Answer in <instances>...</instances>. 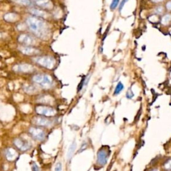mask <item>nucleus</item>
<instances>
[{"mask_svg":"<svg viewBox=\"0 0 171 171\" xmlns=\"http://www.w3.org/2000/svg\"><path fill=\"white\" fill-rule=\"evenodd\" d=\"M29 28L40 38L48 40L50 37V29L46 23L36 17H29L26 20Z\"/></svg>","mask_w":171,"mask_h":171,"instance_id":"f257e3e1","label":"nucleus"},{"mask_svg":"<svg viewBox=\"0 0 171 171\" xmlns=\"http://www.w3.org/2000/svg\"><path fill=\"white\" fill-rule=\"evenodd\" d=\"M33 81L41 88L48 89L53 84V80L50 76L46 74H36L32 78Z\"/></svg>","mask_w":171,"mask_h":171,"instance_id":"f03ea898","label":"nucleus"},{"mask_svg":"<svg viewBox=\"0 0 171 171\" xmlns=\"http://www.w3.org/2000/svg\"><path fill=\"white\" fill-rule=\"evenodd\" d=\"M35 62L39 65L48 69H52L56 64V61L54 58L50 56H41L37 57L33 59Z\"/></svg>","mask_w":171,"mask_h":171,"instance_id":"7ed1b4c3","label":"nucleus"},{"mask_svg":"<svg viewBox=\"0 0 171 171\" xmlns=\"http://www.w3.org/2000/svg\"><path fill=\"white\" fill-rule=\"evenodd\" d=\"M109 155L110 151L108 148L104 146L102 147L101 149L98 151L97 153V165L100 166H104L108 162Z\"/></svg>","mask_w":171,"mask_h":171,"instance_id":"20e7f679","label":"nucleus"},{"mask_svg":"<svg viewBox=\"0 0 171 171\" xmlns=\"http://www.w3.org/2000/svg\"><path fill=\"white\" fill-rule=\"evenodd\" d=\"M36 112L40 115H43L45 116H54L56 115V111L50 106H38L36 108Z\"/></svg>","mask_w":171,"mask_h":171,"instance_id":"39448f33","label":"nucleus"},{"mask_svg":"<svg viewBox=\"0 0 171 171\" xmlns=\"http://www.w3.org/2000/svg\"><path fill=\"white\" fill-rule=\"evenodd\" d=\"M29 132L33 138L36 140H38V141H42V140L45 138V132L39 128H30Z\"/></svg>","mask_w":171,"mask_h":171,"instance_id":"423d86ee","label":"nucleus"},{"mask_svg":"<svg viewBox=\"0 0 171 171\" xmlns=\"http://www.w3.org/2000/svg\"><path fill=\"white\" fill-rule=\"evenodd\" d=\"M14 142L15 146L21 151H27L32 147L31 144L24 138H17L14 140Z\"/></svg>","mask_w":171,"mask_h":171,"instance_id":"0eeeda50","label":"nucleus"},{"mask_svg":"<svg viewBox=\"0 0 171 171\" xmlns=\"http://www.w3.org/2000/svg\"><path fill=\"white\" fill-rule=\"evenodd\" d=\"M32 122L33 124L37 125V126L44 127H51L53 126V124H54V122L52 121L51 120H49L46 119V118L40 116L35 117L33 119Z\"/></svg>","mask_w":171,"mask_h":171,"instance_id":"6e6552de","label":"nucleus"},{"mask_svg":"<svg viewBox=\"0 0 171 171\" xmlns=\"http://www.w3.org/2000/svg\"><path fill=\"white\" fill-rule=\"evenodd\" d=\"M18 41L20 43L25 45L26 46L34 45L36 44V41L34 37L28 35V34H21L18 37Z\"/></svg>","mask_w":171,"mask_h":171,"instance_id":"1a4fd4ad","label":"nucleus"},{"mask_svg":"<svg viewBox=\"0 0 171 171\" xmlns=\"http://www.w3.org/2000/svg\"><path fill=\"white\" fill-rule=\"evenodd\" d=\"M14 70L16 72H24V73H29L33 70V67L29 64H18L14 67Z\"/></svg>","mask_w":171,"mask_h":171,"instance_id":"9d476101","label":"nucleus"},{"mask_svg":"<svg viewBox=\"0 0 171 171\" xmlns=\"http://www.w3.org/2000/svg\"><path fill=\"white\" fill-rule=\"evenodd\" d=\"M19 50L20 52L25 55H28V56H32V55H36L37 54L40 52L38 50H37L36 48H33L32 47H29V46H21L19 47Z\"/></svg>","mask_w":171,"mask_h":171,"instance_id":"9b49d317","label":"nucleus"},{"mask_svg":"<svg viewBox=\"0 0 171 171\" xmlns=\"http://www.w3.org/2000/svg\"><path fill=\"white\" fill-rule=\"evenodd\" d=\"M5 155L7 160L10 161H13L17 157V152L12 148L6 149L5 150Z\"/></svg>","mask_w":171,"mask_h":171,"instance_id":"f8f14e48","label":"nucleus"},{"mask_svg":"<svg viewBox=\"0 0 171 171\" xmlns=\"http://www.w3.org/2000/svg\"><path fill=\"white\" fill-rule=\"evenodd\" d=\"M36 5L44 9L51 10L53 8V3L50 0H36Z\"/></svg>","mask_w":171,"mask_h":171,"instance_id":"ddd939ff","label":"nucleus"},{"mask_svg":"<svg viewBox=\"0 0 171 171\" xmlns=\"http://www.w3.org/2000/svg\"><path fill=\"white\" fill-rule=\"evenodd\" d=\"M76 149V142L75 140H74V141L71 143L69 148H68V150L67 154H66L67 160L68 161H70L72 157H73Z\"/></svg>","mask_w":171,"mask_h":171,"instance_id":"4468645a","label":"nucleus"},{"mask_svg":"<svg viewBox=\"0 0 171 171\" xmlns=\"http://www.w3.org/2000/svg\"><path fill=\"white\" fill-rule=\"evenodd\" d=\"M160 22L161 25L166 26L169 25L171 23V14H165L162 15L160 19Z\"/></svg>","mask_w":171,"mask_h":171,"instance_id":"2eb2a0df","label":"nucleus"},{"mask_svg":"<svg viewBox=\"0 0 171 171\" xmlns=\"http://www.w3.org/2000/svg\"><path fill=\"white\" fill-rule=\"evenodd\" d=\"M54 99L50 96H48V95H44V96H41L37 99V102L41 104H52Z\"/></svg>","mask_w":171,"mask_h":171,"instance_id":"dca6fc26","label":"nucleus"},{"mask_svg":"<svg viewBox=\"0 0 171 171\" xmlns=\"http://www.w3.org/2000/svg\"><path fill=\"white\" fill-rule=\"evenodd\" d=\"M30 12H31L33 15L37 17H43V18H46L48 17V14L44 11H41L40 10H37V9H31L29 10Z\"/></svg>","mask_w":171,"mask_h":171,"instance_id":"f3484780","label":"nucleus"},{"mask_svg":"<svg viewBox=\"0 0 171 171\" xmlns=\"http://www.w3.org/2000/svg\"><path fill=\"white\" fill-rule=\"evenodd\" d=\"M153 11H154V14L157 15L158 16H162V15H164L165 14L166 9L164 6L160 4L156 6Z\"/></svg>","mask_w":171,"mask_h":171,"instance_id":"a211bd4d","label":"nucleus"},{"mask_svg":"<svg viewBox=\"0 0 171 171\" xmlns=\"http://www.w3.org/2000/svg\"><path fill=\"white\" fill-rule=\"evenodd\" d=\"M17 18H18L17 15L13 14V13L7 14L5 15V16H4L5 20L8 22H14L16 21Z\"/></svg>","mask_w":171,"mask_h":171,"instance_id":"6ab92c4d","label":"nucleus"},{"mask_svg":"<svg viewBox=\"0 0 171 171\" xmlns=\"http://www.w3.org/2000/svg\"><path fill=\"white\" fill-rule=\"evenodd\" d=\"M24 91L28 94H34L37 92V88L34 86L28 85L24 87Z\"/></svg>","mask_w":171,"mask_h":171,"instance_id":"aec40b11","label":"nucleus"},{"mask_svg":"<svg viewBox=\"0 0 171 171\" xmlns=\"http://www.w3.org/2000/svg\"><path fill=\"white\" fill-rule=\"evenodd\" d=\"M123 90H124L123 84L121 82H119V83H118V84L116 86L115 92H114V94H115V95L119 94Z\"/></svg>","mask_w":171,"mask_h":171,"instance_id":"412c9836","label":"nucleus"},{"mask_svg":"<svg viewBox=\"0 0 171 171\" xmlns=\"http://www.w3.org/2000/svg\"><path fill=\"white\" fill-rule=\"evenodd\" d=\"M15 2H16L18 4L28 6L31 5L32 2H30V0H14Z\"/></svg>","mask_w":171,"mask_h":171,"instance_id":"4be33fe9","label":"nucleus"},{"mask_svg":"<svg viewBox=\"0 0 171 171\" xmlns=\"http://www.w3.org/2000/svg\"><path fill=\"white\" fill-rule=\"evenodd\" d=\"M164 169L167 171H171V158L167 160L164 164Z\"/></svg>","mask_w":171,"mask_h":171,"instance_id":"5701e85b","label":"nucleus"},{"mask_svg":"<svg viewBox=\"0 0 171 171\" xmlns=\"http://www.w3.org/2000/svg\"><path fill=\"white\" fill-rule=\"evenodd\" d=\"M119 2L120 0H112L111 4L110 6V8H111V10H115L119 6Z\"/></svg>","mask_w":171,"mask_h":171,"instance_id":"b1692460","label":"nucleus"},{"mask_svg":"<svg viewBox=\"0 0 171 171\" xmlns=\"http://www.w3.org/2000/svg\"><path fill=\"white\" fill-rule=\"evenodd\" d=\"M134 93H133L131 88H129L128 90V91H127L126 94V98H128V99H131V98H132L133 97H134Z\"/></svg>","mask_w":171,"mask_h":171,"instance_id":"393cba45","label":"nucleus"},{"mask_svg":"<svg viewBox=\"0 0 171 171\" xmlns=\"http://www.w3.org/2000/svg\"><path fill=\"white\" fill-rule=\"evenodd\" d=\"M166 11H168L169 12H171V0H169L166 2V4L165 6Z\"/></svg>","mask_w":171,"mask_h":171,"instance_id":"a878e982","label":"nucleus"},{"mask_svg":"<svg viewBox=\"0 0 171 171\" xmlns=\"http://www.w3.org/2000/svg\"><path fill=\"white\" fill-rule=\"evenodd\" d=\"M150 17L153 18L152 20H149L150 21L153 22V23H156V22H157L158 21V16H157V15L154 14V15H153V16H150Z\"/></svg>","mask_w":171,"mask_h":171,"instance_id":"bb28decb","label":"nucleus"},{"mask_svg":"<svg viewBox=\"0 0 171 171\" xmlns=\"http://www.w3.org/2000/svg\"><path fill=\"white\" fill-rule=\"evenodd\" d=\"M62 165L61 162H58L55 167V171H62Z\"/></svg>","mask_w":171,"mask_h":171,"instance_id":"cd10ccee","label":"nucleus"},{"mask_svg":"<svg viewBox=\"0 0 171 171\" xmlns=\"http://www.w3.org/2000/svg\"><path fill=\"white\" fill-rule=\"evenodd\" d=\"M32 171H40V167L37 166L35 162H33L32 166Z\"/></svg>","mask_w":171,"mask_h":171,"instance_id":"c85d7f7f","label":"nucleus"},{"mask_svg":"<svg viewBox=\"0 0 171 171\" xmlns=\"http://www.w3.org/2000/svg\"><path fill=\"white\" fill-rule=\"evenodd\" d=\"M128 1V0H122L121 2H120V4L119 6V11H121V10H122V8L125 5V3H126Z\"/></svg>","mask_w":171,"mask_h":171,"instance_id":"c756f323","label":"nucleus"},{"mask_svg":"<svg viewBox=\"0 0 171 171\" xmlns=\"http://www.w3.org/2000/svg\"><path fill=\"white\" fill-rule=\"evenodd\" d=\"M165 0H150V2L153 3H156V4H160L162 2H164Z\"/></svg>","mask_w":171,"mask_h":171,"instance_id":"7c9ffc66","label":"nucleus"},{"mask_svg":"<svg viewBox=\"0 0 171 171\" xmlns=\"http://www.w3.org/2000/svg\"><path fill=\"white\" fill-rule=\"evenodd\" d=\"M87 146H88V144H87V143L85 142H84L82 144V146H81V148H80V152H81L82 150H84L86 148H87Z\"/></svg>","mask_w":171,"mask_h":171,"instance_id":"2f4dec72","label":"nucleus"},{"mask_svg":"<svg viewBox=\"0 0 171 171\" xmlns=\"http://www.w3.org/2000/svg\"><path fill=\"white\" fill-rule=\"evenodd\" d=\"M150 171H159L158 169H153V170H151Z\"/></svg>","mask_w":171,"mask_h":171,"instance_id":"473e14b6","label":"nucleus"}]
</instances>
